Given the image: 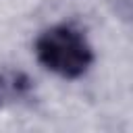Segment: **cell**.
Returning <instances> with one entry per match:
<instances>
[{
    "mask_svg": "<svg viewBox=\"0 0 133 133\" xmlns=\"http://www.w3.org/2000/svg\"><path fill=\"white\" fill-rule=\"evenodd\" d=\"M35 54L46 69L69 79L85 73L91 62V50L85 37L69 25L44 31L35 42Z\"/></svg>",
    "mask_w": 133,
    "mask_h": 133,
    "instance_id": "obj_1",
    "label": "cell"
},
{
    "mask_svg": "<svg viewBox=\"0 0 133 133\" xmlns=\"http://www.w3.org/2000/svg\"><path fill=\"white\" fill-rule=\"evenodd\" d=\"M21 75H0V104H4L8 98H12L15 94L19 96L25 87H27V81L21 83Z\"/></svg>",
    "mask_w": 133,
    "mask_h": 133,
    "instance_id": "obj_2",
    "label": "cell"
}]
</instances>
